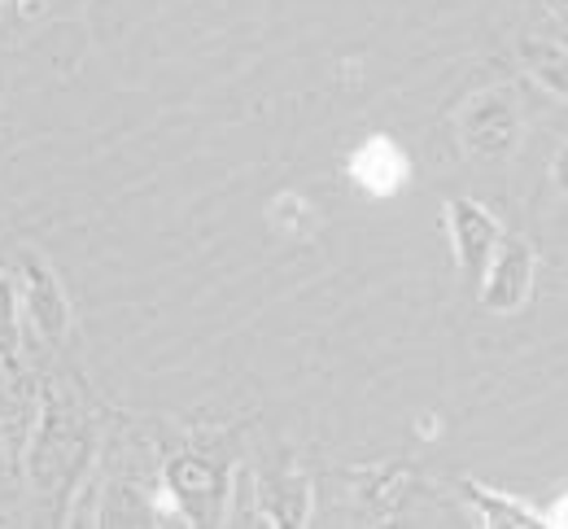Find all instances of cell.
<instances>
[{
    "mask_svg": "<svg viewBox=\"0 0 568 529\" xmlns=\"http://www.w3.org/2000/svg\"><path fill=\"white\" fill-rule=\"evenodd\" d=\"M455 128H459L464 153H473L481 162H503L520 150V136H525L520 101L511 88H481L464 101Z\"/></svg>",
    "mask_w": 568,
    "mask_h": 529,
    "instance_id": "1",
    "label": "cell"
},
{
    "mask_svg": "<svg viewBox=\"0 0 568 529\" xmlns=\"http://www.w3.org/2000/svg\"><path fill=\"white\" fill-rule=\"evenodd\" d=\"M166 499L193 521V526H219L227 508V472L214 464L211 455L184 451L175 455L162 472Z\"/></svg>",
    "mask_w": 568,
    "mask_h": 529,
    "instance_id": "2",
    "label": "cell"
},
{
    "mask_svg": "<svg viewBox=\"0 0 568 529\" xmlns=\"http://www.w3.org/2000/svg\"><path fill=\"white\" fill-rule=\"evenodd\" d=\"M446 236H450V250H455V263H459V276L477 289L490 258H495L498 241H503V227L498 220L473 197H450L446 202Z\"/></svg>",
    "mask_w": 568,
    "mask_h": 529,
    "instance_id": "3",
    "label": "cell"
},
{
    "mask_svg": "<svg viewBox=\"0 0 568 529\" xmlns=\"http://www.w3.org/2000/svg\"><path fill=\"white\" fill-rule=\"evenodd\" d=\"M534 272H538L534 245L525 236H503L490 267H486V276H481V285H477L481 306L498 311V315L520 311V306L529 303V294H534Z\"/></svg>",
    "mask_w": 568,
    "mask_h": 529,
    "instance_id": "4",
    "label": "cell"
},
{
    "mask_svg": "<svg viewBox=\"0 0 568 529\" xmlns=\"http://www.w3.org/2000/svg\"><path fill=\"white\" fill-rule=\"evenodd\" d=\"M18 294L31 311L36 328L44 342H62L67 328H71V303L62 294V281L58 272L40 258V254H22V267H18Z\"/></svg>",
    "mask_w": 568,
    "mask_h": 529,
    "instance_id": "5",
    "label": "cell"
},
{
    "mask_svg": "<svg viewBox=\"0 0 568 529\" xmlns=\"http://www.w3.org/2000/svg\"><path fill=\"white\" fill-rule=\"evenodd\" d=\"M407 175H412V162H407V153L398 150L389 136L363 141L355 157H351V180L363 193H372V197H394L407 184Z\"/></svg>",
    "mask_w": 568,
    "mask_h": 529,
    "instance_id": "6",
    "label": "cell"
},
{
    "mask_svg": "<svg viewBox=\"0 0 568 529\" xmlns=\"http://www.w3.org/2000/svg\"><path fill=\"white\" fill-rule=\"evenodd\" d=\"M520 62L525 75L538 88H547L551 96L568 101V49L565 44H547V40H525L520 44Z\"/></svg>",
    "mask_w": 568,
    "mask_h": 529,
    "instance_id": "7",
    "label": "cell"
},
{
    "mask_svg": "<svg viewBox=\"0 0 568 529\" xmlns=\"http://www.w3.org/2000/svg\"><path fill=\"white\" fill-rule=\"evenodd\" d=\"M464 495H468V503L477 508V517L486 521V526H547V512H529L520 499H507V495H498L490 486H477V481H464Z\"/></svg>",
    "mask_w": 568,
    "mask_h": 529,
    "instance_id": "8",
    "label": "cell"
},
{
    "mask_svg": "<svg viewBox=\"0 0 568 529\" xmlns=\"http://www.w3.org/2000/svg\"><path fill=\"white\" fill-rule=\"evenodd\" d=\"M0 368H18V285L0 267Z\"/></svg>",
    "mask_w": 568,
    "mask_h": 529,
    "instance_id": "9",
    "label": "cell"
},
{
    "mask_svg": "<svg viewBox=\"0 0 568 529\" xmlns=\"http://www.w3.org/2000/svg\"><path fill=\"white\" fill-rule=\"evenodd\" d=\"M267 220L281 227V232H302V224H311V206H306V197L284 193V197H276V202H272Z\"/></svg>",
    "mask_w": 568,
    "mask_h": 529,
    "instance_id": "10",
    "label": "cell"
},
{
    "mask_svg": "<svg viewBox=\"0 0 568 529\" xmlns=\"http://www.w3.org/2000/svg\"><path fill=\"white\" fill-rule=\"evenodd\" d=\"M547 526H568V495L560 499V508L547 512Z\"/></svg>",
    "mask_w": 568,
    "mask_h": 529,
    "instance_id": "11",
    "label": "cell"
},
{
    "mask_svg": "<svg viewBox=\"0 0 568 529\" xmlns=\"http://www.w3.org/2000/svg\"><path fill=\"white\" fill-rule=\"evenodd\" d=\"M4 459H9V438H4V429H0V468H4Z\"/></svg>",
    "mask_w": 568,
    "mask_h": 529,
    "instance_id": "12",
    "label": "cell"
},
{
    "mask_svg": "<svg viewBox=\"0 0 568 529\" xmlns=\"http://www.w3.org/2000/svg\"><path fill=\"white\" fill-rule=\"evenodd\" d=\"M560 175L568 180V150H565V162H560Z\"/></svg>",
    "mask_w": 568,
    "mask_h": 529,
    "instance_id": "13",
    "label": "cell"
},
{
    "mask_svg": "<svg viewBox=\"0 0 568 529\" xmlns=\"http://www.w3.org/2000/svg\"><path fill=\"white\" fill-rule=\"evenodd\" d=\"M556 9H560V13L568 18V0H556Z\"/></svg>",
    "mask_w": 568,
    "mask_h": 529,
    "instance_id": "14",
    "label": "cell"
},
{
    "mask_svg": "<svg viewBox=\"0 0 568 529\" xmlns=\"http://www.w3.org/2000/svg\"><path fill=\"white\" fill-rule=\"evenodd\" d=\"M18 4H27V0H18Z\"/></svg>",
    "mask_w": 568,
    "mask_h": 529,
    "instance_id": "15",
    "label": "cell"
}]
</instances>
